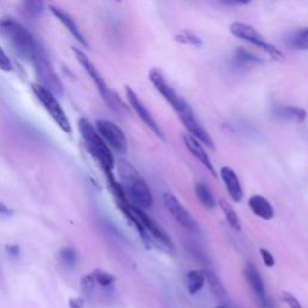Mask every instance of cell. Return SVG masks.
<instances>
[{
	"mask_svg": "<svg viewBox=\"0 0 308 308\" xmlns=\"http://www.w3.org/2000/svg\"><path fill=\"white\" fill-rule=\"evenodd\" d=\"M80 287H81V290L86 295H91L96 287V281L93 274H86V276H83L81 281H80Z\"/></svg>",
	"mask_w": 308,
	"mask_h": 308,
	"instance_id": "28",
	"label": "cell"
},
{
	"mask_svg": "<svg viewBox=\"0 0 308 308\" xmlns=\"http://www.w3.org/2000/svg\"><path fill=\"white\" fill-rule=\"evenodd\" d=\"M175 40L178 41V43L183 44V45H189L193 47H196V48H200L202 47V39L198 37L196 34L191 32H182L179 34H177L175 37Z\"/></svg>",
	"mask_w": 308,
	"mask_h": 308,
	"instance_id": "26",
	"label": "cell"
},
{
	"mask_svg": "<svg viewBox=\"0 0 308 308\" xmlns=\"http://www.w3.org/2000/svg\"><path fill=\"white\" fill-rule=\"evenodd\" d=\"M95 126L100 136L104 138V141L109 145L110 148H112L117 153H127L128 141L126 134L117 124L107 121V119H98Z\"/></svg>",
	"mask_w": 308,
	"mask_h": 308,
	"instance_id": "8",
	"label": "cell"
},
{
	"mask_svg": "<svg viewBox=\"0 0 308 308\" xmlns=\"http://www.w3.org/2000/svg\"><path fill=\"white\" fill-rule=\"evenodd\" d=\"M206 282L205 272L201 270H193L187 273V289L191 295L199 293Z\"/></svg>",
	"mask_w": 308,
	"mask_h": 308,
	"instance_id": "21",
	"label": "cell"
},
{
	"mask_svg": "<svg viewBox=\"0 0 308 308\" xmlns=\"http://www.w3.org/2000/svg\"><path fill=\"white\" fill-rule=\"evenodd\" d=\"M148 77L149 80H151V82L153 83L155 89L159 91L160 95H162L163 98L166 100V102L173 107L175 112L178 115V117H181V116L185 115V113L193 111L189 106V104H188L179 94H177V91L171 87L170 83L166 81L162 70H159L158 68L151 69Z\"/></svg>",
	"mask_w": 308,
	"mask_h": 308,
	"instance_id": "6",
	"label": "cell"
},
{
	"mask_svg": "<svg viewBox=\"0 0 308 308\" xmlns=\"http://www.w3.org/2000/svg\"><path fill=\"white\" fill-rule=\"evenodd\" d=\"M220 177L223 179L224 185H225L230 198L236 202L241 201L243 198V190L242 187H241L238 176L236 175L235 171L230 166H224L220 170Z\"/></svg>",
	"mask_w": 308,
	"mask_h": 308,
	"instance_id": "16",
	"label": "cell"
},
{
	"mask_svg": "<svg viewBox=\"0 0 308 308\" xmlns=\"http://www.w3.org/2000/svg\"><path fill=\"white\" fill-rule=\"evenodd\" d=\"M117 1H122V0H117Z\"/></svg>",
	"mask_w": 308,
	"mask_h": 308,
	"instance_id": "38",
	"label": "cell"
},
{
	"mask_svg": "<svg viewBox=\"0 0 308 308\" xmlns=\"http://www.w3.org/2000/svg\"><path fill=\"white\" fill-rule=\"evenodd\" d=\"M30 89H32L35 98L38 99V101L40 102V104L43 105L44 109L46 110V112L48 113V115L51 116V118L55 122V124H57L64 132L70 134L71 130H73L71 123L70 121H69L63 106L60 105L57 95L52 93L49 89H47L46 87H44L43 85H40L39 82H33L32 85H30Z\"/></svg>",
	"mask_w": 308,
	"mask_h": 308,
	"instance_id": "4",
	"label": "cell"
},
{
	"mask_svg": "<svg viewBox=\"0 0 308 308\" xmlns=\"http://www.w3.org/2000/svg\"><path fill=\"white\" fill-rule=\"evenodd\" d=\"M219 206H220L221 211H223V213H224V216H225V219L227 223H229V225L231 226L234 230H236V231H240L241 230L240 218H238L237 213L235 212V210L231 207V205H230L226 200L220 199L219 200Z\"/></svg>",
	"mask_w": 308,
	"mask_h": 308,
	"instance_id": "22",
	"label": "cell"
},
{
	"mask_svg": "<svg viewBox=\"0 0 308 308\" xmlns=\"http://www.w3.org/2000/svg\"><path fill=\"white\" fill-rule=\"evenodd\" d=\"M68 304L70 308H83L86 305V300L82 296H76V298L69 299Z\"/></svg>",
	"mask_w": 308,
	"mask_h": 308,
	"instance_id": "34",
	"label": "cell"
},
{
	"mask_svg": "<svg viewBox=\"0 0 308 308\" xmlns=\"http://www.w3.org/2000/svg\"><path fill=\"white\" fill-rule=\"evenodd\" d=\"M126 95H127V99H128V102H129V105L132 107V110L135 111L136 115H137L138 117L142 119L143 123H145L146 126L148 127L155 135L164 138L162 129H160V127L158 126V123L155 122L153 116L151 115V112L147 110V107L145 106V105H143V102L141 101L140 98H138L137 94H136L135 91L129 87V86H126Z\"/></svg>",
	"mask_w": 308,
	"mask_h": 308,
	"instance_id": "12",
	"label": "cell"
},
{
	"mask_svg": "<svg viewBox=\"0 0 308 308\" xmlns=\"http://www.w3.org/2000/svg\"><path fill=\"white\" fill-rule=\"evenodd\" d=\"M132 211H134V213L136 215V217L140 219V221L142 223V225L145 226L146 231L148 232L149 236H151L152 240L159 242L160 245H162L163 247H165V248H168L169 251H173L174 249L173 241H171V238L169 237V235L162 229V226H160L159 224L154 220V219H152L151 217H149L147 213H145V211L143 210L138 209V207H135L134 205H132Z\"/></svg>",
	"mask_w": 308,
	"mask_h": 308,
	"instance_id": "10",
	"label": "cell"
},
{
	"mask_svg": "<svg viewBox=\"0 0 308 308\" xmlns=\"http://www.w3.org/2000/svg\"><path fill=\"white\" fill-rule=\"evenodd\" d=\"M23 7L29 15H40L44 9L43 0H23Z\"/></svg>",
	"mask_w": 308,
	"mask_h": 308,
	"instance_id": "29",
	"label": "cell"
},
{
	"mask_svg": "<svg viewBox=\"0 0 308 308\" xmlns=\"http://www.w3.org/2000/svg\"><path fill=\"white\" fill-rule=\"evenodd\" d=\"M220 4L227 5V6H237V5H247L252 0H218Z\"/></svg>",
	"mask_w": 308,
	"mask_h": 308,
	"instance_id": "35",
	"label": "cell"
},
{
	"mask_svg": "<svg viewBox=\"0 0 308 308\" xmlns=\"http://www.w3.org/2000/svg\"><path fill=\"white\" fill-rule=\"evenodd\" d=\"M179 119H181L183 126L185 127V129L188 130L189 135L195 137L196 140L202 143V145L207 146L209 148L211 149L215 148V143H213L212 137H211L209 132L205 130V128L199 123V121L195 118V115H194L193 111L181 116Z\"/></svg>",
	"mask_w": 308,
	"mask_h": 308,
	"instance_id": "13",
	"label": "cell"
},
{
	"mask_svg": "<svg viewBox=\"0 0 308 308\" xmlns=\"http://www.w3.org/2000/svg\"><path fill=\"white\" fill-rule=\"evenodd\" d=\"M230 32L234 37L241 39V40H245L247 43L252 44V45L257 46L258 48H260L262 51L267 53L272 59L274 60H281L284 59V55L281 51H279L277 47L271 45L270 43L264 39L262 35L258 33V30L254 27L249 26V24L242 23V22H235L230 26Z\"/></svg>",
	"mask_w": 308,
	"mask_h": 308,
	"instance_id": "7",
	"label": "cell"
},
{
	"mask_svg": "<svg viewBox=\"0 0 308 308\" xmlns=\"http://www.w3.org/2000/svg\"><path fill=\"white\" fill-rule=\"evenodd\" d=\"M195 194L200 200V202L206 209H213V207H216L215 196H213L212 191H211L210 188L205 183H198L195 185Z\"/></svg>",
	"mask_w": 308,
	"mask_h": 308,
	"instance_id": "23",
	"label": "cell"
},
{
	"mask_svg": "<svg viewBox=\"0 0 308 308\" xmlns=\"http://www.w3.org/2000/svg\"><path fill=\"white\" fill-rule=\"evenodd\" d=\"M248 206L255 216L265 219V220H270L274 217V210L271 202L266 198H264L263 195H259V194H255V195L249 198Z\"/></svg>",
	"mask_w": 308,
	"mask_h": 308,
	"instance_id": "17",
	"label": "cell"
},
{
	"mask_svg": "<svg viewBox=\"0 0 308 308\" xmlns=\"http://www.w3.org/2000/svg\"><path fill=\"white\" fill-rule=\"evenodd\" d=\"M287 45L295 51H308V27L294 30L287 38Z\"/></svg>",
	"mask_w": 308,
	"mask_h": 308,
	"instance_id": "20",
	"label": "cell"
},
{
	"mask_svg": "<svg viewBox=\"0 0 308 308\" xmlns=\"http://www.w3.org/2000/svg\"><path fill=\"white\" fill-rule=\"evenodd\" d=\"M235 62L237 65L245 66L249 65V64H263L264 59L263 58L258 57L253 53H251L249 51H247L245 48H237L235 51Z\"/></svg>",
	"mask_w": 308,
	"mask_h": 308,
	"instance_id": "24",
	"label": "cell"
},
{
	"mask_svg": "<svg viewBox=\"0 0 308 308\" xmlns=\"http://www.w3.org/2000/svg\"><path fill=\"white\" fill-rule=\"evenodd\" d=\"M245 277L249 288L253 291L254 296L258 300L259 306L262 308H273L270 298H268L267 294H266L265 284H264L262 276H260L259 271H258L252 264H248V265L246 266Z\"/></svg>",
	"mask_w": 308,
	"mask_h": 308,
	"instance_id": "11",
	"label": "cell"
},
{
	"mask_svg": "<svg viewBox=\"0 0 308 308\" xmlns=\"http://www.w3.org/2000/svg\"><path fill=\"white\" fill-rule=\"evenodd\" d=\"M183 141H184V145L188 148V151H189L190 153L194 155V158H195V159H198L199 162L201 163L202 165H204L205 168H206L207 170L210 171L212 176H215V177L217 176L215 168H213L212 163H211L209 155H207L206 151H205L204 147H202V143L200 142V141L196 140L195 137H193L191 135L183 136Z\"/></svg>",
	"mask_w": 308,
	"mask_h": 308,
	"instance_id": "15",
	"label": "cell"
},
{
	"mask_svg": "<svg viewBox=\"0 0 308 308\" xmlns=\"http://www.w3.org/2000/svg\"><path fill=\"white\" fill-rule=\"evenodd\" d=\"M282 300L288 305L290 308H302L301 304L299 302V300L295 298L294 295H291L288 291H283L282 293Z\"/></svg>",
	"mask_w": 308,
	"mask_h": 308,
	"instance_id": "31",
	"label": "cell"
},
{
	"mask_svg": "<svg viewBox=\"0 0 308 308\" xmlns=\"http://www.w3.org/2000/svg\"><path fill=\"white\" fill-rule=\"evenodd\" d=\"M0 35L22 59L32 64L40 85L57 96L63 95L62 82L58 79L45 49L29 29L13 17H2L0 18Z\"/></svg>",
	"mask_w": 308,
	"mask_h": 308,
	"instance_id": "1",
	"label": "cell"
},
{
	"mask_svg": "<svg viewBox=\"0 0 308 308\" xmlns=\"http://www.w3.org/2000/svg\"><path fill=\"white\" fill-rule=\"evenodd\" d=\"M213 308H227V307L224 306V305H223V306H217V307H213Z\"/></svg>",
	"mask_w": 308,
	"mask_h": 308,
	"instance_id": "37",
	"label": "cell"
},
{
	"mask_svg": "<svg viewBox=\"0 0 308 308\" xmlns=\"http://www.w3.org/2000/svg\"><path fill=\"white\" fill-rule=\"evenodd\" d=\"M274 116L279 119L302 123L307 117L306 111L296 106H278L274 109Z\"/></svg>",
	"mask_w": 308,
	"mask_h": 308,
	"instance_id": "18",
	"label": "cell"
},
{
	"mask_svg": "<svg viewBox=\"0 0 308 308\" xmlns=\"http://www.w3.org/2000/svg\"><path fill=\"white\" fill-rule=\"evenodd\" d=\"M91 274H93L94 278H95L96 283H98L99 285H101V287H104V288L111 287V285H112L113 283L116 282L115 277H113L112 274L109 273V272H106V271L95 270Z\"/></svg>",
	"mask_w": 308,
	"mask_h": 308,
	"instance_id": "27",
	"label": "cell"
},
{
	"mask_svg": "<svg viewBox=\"0 0 308 308\" xmlns=\"http://www.w3.org/2000/svg\"><path fill=\"white\" fill-rule=\"evenodd\" d=\"M73 52L77 62H79L80 65L82 66L83 70L88 74V76L90 77L91 81H93L94 85H95V87L98 88L99 94L101 95L102 100H104V101L109 105L110 109H112L113 111H116V112H118V111L123 107V105H122V102L119 101L117 95H115V94L112 93V90L110 89L107 83L105 82L104 77L101 76V74L99 73L98 69L95 68V65H94V64L89 60V58L83 53L82 51H80V49L73 47Z\"/></svg>",
	"mask_w": 308,
	"mask_h": 308,
	"instance_id": "5",
	"label": "cell"
},
{
	"mask_svg": "<svg viewBox=\"0 0 308 308\" xmlns=\"http://www.w3.org/2000/svg\"><path fill=\"white\" fill-rule=\"evenodd\" d=\"M0 215L10 217V216L13 215V210L10 209V207L7 206V205H5L4 202L0 201Z\"/></svg>",
	"mask_w": 308,
	"mask_h": 308,
	"instance_id": "36",
	"label": "cell"
},
{
	"mask_svg": "<svg viewBox=\"0 0 308 308\" xmlns=\"http://www.w3.org/2000/svg\"><path fill=\"white\" fill-rule=\"evenodd\" d=\"M5 251L6 253L12 258H17L21 254V247L18 245H15V243H9V245L5 246Z\"/></svg>",
	"mask_w": 308,
	"mask_h": 308,
	"instance_id": "33",
	"label": "cell"
},
{
	"mask_svg": "<svg viewBox=\"0 0 308 308\" xmlns=\"http://www.w3.org/2000/svg\"><path fill=\"white\" fill-rule=\"evenodd\" d=\"M163 201L169 213L173 216V218L183 229L188 230L190 232L198 231L199 224L196 223V220L190 215L189 211L183 206L182 202L176 196L173 195L171 193H165L163 195Z\"/></svg>",
	"mask_w": 308,
	"mask_h": 308,
	"instance_id": "9",
	"label": "cell"
},
{
	"mask_svg": "<svg viewBox=\"0 0 308 308\" xmlns=\"http://www.w3.org/2000/svg\"><path fill=\"white\" fill-rule=\"evenodd\" d=\"M49 9H51L52 15H53L54 17L57 18L58 21H59L60 23L63 24L64 28H65V29L68 30V32L70 33L71 35H73L75 40H76L77 43H79L82 47H85V48H88L87 39L83 37L81 30L79 29L77 24L75 23V21L73 19V17H71V16L69 15V13H66L64 10L59 9V7L51 6V7H49Z\"/></svg>",
	"mask_w": 308,
	"mask_h": 308,
	"instance_id": "14",
	"label": "cell"
},
{
	"mask_svg": "<svg viewBox=\"0 0 308 308\" xmlns=\"http://www.w3.org/2000/svg\"><path fill=\"white\" fill-rule=\"evenodd\" d=\"M0 70L5 71V73L12 71V63H11L10 57L2 49L1 46H0Z\"/></svg>",
	"mask_w": 308,
	"mask_h": 308,
	"instance_id": "30",
	"label": "cell"
},
{
	"mask_svg": "<svg viewBox=\"0 0 308 308\" xmlns=\"http://www.w3.org/2000/svg\"><path fill=\"white\" fill-rule=\"evenodd\" d=\"M79 132L82 136L83 142L86 143L88 152L95 158V160H98L105 173L112 171L116 165L115 158H113L109 145L100 136L96 128L86 118H81L79 121Z\"/></svg>",
	"mask_w": 308,
	"mask_h": 308,
	"instance_id": "3",
	"label": "cell"
},
{
	"mask_svg": "<svg viewBox=\"0 0 308 308\" xmlns=\"http://www.w3.org/2000/svg\"><path fill=\"white\" fill-rule=\"evenodd\" d=\"M260 255H262V259H263L264 264H265L267 267H273L274 264H276V260H274L273 255H272L270 251H267V249H265V248H262L260 249Z\"/></svg>",
	"mask_w": 308,
	"mask_h": 308,
	"instance_id": "32",
	"label": "cell"
},
{
	"mask_svg": "<svg viewBox=\"0 0 308 308\" xmlns=\"http://www.w3.org/2000/svg\"><path fill=\"white\" fill-rule=\"evenodd\" d=\"M116 166L121 184L130 204L141 210L151 209L153 206V194L142 176L138 174L137 169L123 158L117 160Z\"/></svg>",
	"mask_w": 308,
	"mask_h": 308,
	"instance_id": "2",
	"label": "cell"
},
{
	"mask_svg": "<svg viewBox=\"0 0 308 308\" xmlns=\"http://www.w3.org/2000/svg\"><path fill=\"white\" fill-rule=\"evenodd\" d=\"M205 272V277H206V281L209 283V287L211 291L213 293V295L217 298L221 304H226L229 301V298H227V291L225 288H224L223 283H221L220 279L215 272L210 271V270H204Z\"/></svg>",
	"mask_w": 308,
	"mask_h": 308,
	"instance_id": "19",
	"label": "cell"
},
{
	"mask_svg": "<svg viewBox=\"0 0 308 308\" xmlns=\"http://www.w3.org/2000/svg\"><path fill=\"white\" fill-rule=\"evenodd\" d=\"M58 258H59L60 263H62L65 267L71 268L76 265L77 253L73 247L66 246L60 249L59 253H58Z\"/></svg>",
	"mask_w": 308,
	"mask_h": 308,
	"instance_id": "25",
	"label": "cell"
}]
</instances>
